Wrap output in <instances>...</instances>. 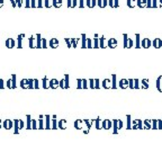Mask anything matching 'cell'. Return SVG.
I'll list each match as a JSON object with an SVG mask.
<instances>
[{
  "label": "cell",
  "mask_w": 162,
  "mask_h": 152,
  "mask_svg": "<svg viewBox=\"0 0 162 152\" xmlns=\"http://www.w3.org/2000/svg\"><path fill=\"white\" fill-rule=\"evenodd\" d=\"M42 47H44V49L47 47V46H46V41H45V39H42Z\"/></svg>",
  "instance_id": "cell-25"
},
{
  "label": "cell",
  "mask_w": 162,
  "mask_h": 152,
  "mask_svg": "<svg viewBox=\"0 0 162 152\" xmlns=\"http://www.w3.org/2000/svg\"><path fill=\"white\" fill-rule=\"evenodd\" d=\"M19 86H20V88H23V89H27V88H28V79H23V80L20 81Z\"/></svg>",
  "instance_id": "cell-4"
},
{
  "label": "cell",
  "mask_w": 162,
  "mask_h": 152,
  "mask_svg": "<svg viewBox=\"0 0 162 152\" xmlns=\"http://www.w3.org/2000/svg\"><path fill=\"white\" fill-rule=\"evenodd\" d=\"M71 1L72 0H68V6L69 7H71Z\"/></svg>",
  "instance_id": "cell-33"
},
{
  "label": "cell",
  "mask_w": 162,
  "mask_h": 152,
  "mask_svg": "<svg viewBox=\"0 0 162 152\" xmlns=\"http://www.w3.org/2000/svg\"><path fill=\"white\" fill-rule=\"evenodd\" d=\"M3 3H5V1H3V0H0V8L3 7Z\"/></svg>",
  "instance_id": "cell-30"
},
{
  "label": "cell",
  "mask_w": 162,
  "mask_h": 152,
  "mask_svg": "<svg viewBox=\"0 0 162 152\" xmlns=\"http://www.w3.org/2000/svg\"><path fill=\"white\" fill-rule=\"evenodd\" d=\"M36 47H42V39H41V35L36 36Z\"/></svg>",
  "instance_id": "cell-7"
},
{
  "label": "cell",
  "mask_w": 162,
  "mask_h": 152,
  "mask_svg": "<svg viewBox=\"0 0 162 152\" xmlns=\"http://www.w3.org/2000/svg\"><path fill=\"white\" fill-rule=\"evenodd\" d=\"M17 2V6H18V8H20L22 7V5H23V0H16Z\"/></svg>",
  "instance_id": "cell-21"
},
{
  "label": "cell",
  "mask_w": 162,
  "mask_h": 152,
  "mask_svg": "<svg viewBox=\"0 0 162 152\" xmlns=\"http://www.w3.org/2000/svg\"><path fill=\"white\" fill-rule=\"evenodd\" d=\"M34 87V80L33 79H28V89H32Z\"/></svg>",
  "instance_id": "cell-14"
},
{
  "label": "cell",
  "mask_w": 162,
  "mask_h": 152,
  "mask_svg": "<svg viewBox=\"0 0 162 152\" xmlns=\"http://www.w3.org/2000/svg\"><path fill=\"white\" fill-rule=\"evenodd\" d=\"M19 120L18 118H16V120H14V133L15 134H18V132H19Z\"/></svg>",
  "instance_id": "cell-3"
},
{
  "label": "cell",
  "mask_w": 162,
  "mask_h": 152,
  "mask_svg": "<svg viewBox=\"0 0 162 152\" xmlns=\"http://www.w3.org/2000/svg\"><path fill=\"white\" fill-rule=\"evenodd\" d=\"M43 87H44V88L47 87V79H46V78L43 79Z\"/></svg>",
  "instance_id": "cell-19"
},
{
  "label": "cell",
  "mask_w": 162,
  "mask_h": 152,
  "mask_svg": "<svg viewBox=\"0 0 162 152\" xmlns=\"http://www.w3.org/2000/svg\"><path fill=\"white\" fill-rule=\"evenodd\" d=\"M50 46L55 49V47H58V39H51V42H50Z\"/></svg>",
  "instance_id": "cell-9"
},
{
  "label": "cell",
  "mask_w": 162,
  "mask_h": 152,
  "mask_svg": "<svg viewBox=\"0 0 162 152\" xmlns=\"http://www.w3.org/2000/svg\"><path fill=\"white\" fill-rule=\"evenodd\" d=\"M34 87H35L36 89L38 88V81H37V80H34Z\"/></svg>",
  "instance_id": "cell-28"
},
{
  "label": "cell",
  "mask_w": 162,
  "mask_h": 152,
  "mask_svg": "<svg viewBox=\"0 0 162 152\" xmlns=\"http://www.w3.org/2000/svg\"><path fill=\"white\" fill-rule=\"evenodd\" d=\"M1 127H2V121L0 120V129H1Z\"/></svg>",
  "instance_id": "cell-34"
},
{
  "label": "cell",
  "mask_w": 162,
  "mask_h": 152,
  "mask_svg": "<svg viewBox=\"0 0 162 152\" xmlns=\"http://www.w3.org/2000/svg\"><path fill=\"white\" fill-rule=\"evenodd\" d=\"M39 118H41V120H39V122H38V125H39V127H38V129H44V126H43V120H42V118H43V116H39Z\"/></svg>",
  "instance_id": "cell-16"
},
{
  "label": "cell",
  "mask_w": 162,
  "mask_h": 152,
  "mask_svg": "<svg viewBox=\"0 0 162 152\" xmlns=\"http://www.w3.org/2000/svg\"><path fill=\"white\" fill-rule=\"evenodd\" d=\"M60 84V82H58V80H51L50 81V86H51V88H56Z\"/></svg>",
  "instance_id": "cell-8"
},
{
  "label": "cell",
  "mask_w": 162,
  "mask_h": 152,
  "mask_svg": "<svg viewBox=\"0 0 162 152\" xmlns=\"http://www.w3.org/2000/svg\"><path fill=\"white\" fill-rule=\"evenodd\" d=\"M32 129V120H30V115H27V129Z\"/></svg>",
  "instance_id": "cell-10"
},
{
  "label": "cell",
  "mask_w": 162,
  "mask_h": 152,
  "mask_svg": "<svg viewBox=\"0 0 162 152\" xmlns=\"http://www.w3.org/2000/svg\"><path fill=\"white\" fill-rule=\"evenodd\" d=\"M28 43H29V47L30 49H34L35 46H34V37H29V39H28Z\"/></svg>",
  "instance_id": "cell-11"
},
{
  "label": "cell",
  "mask_w": 162,
  "mask_h": 152,
  "mask_svg": "<svg viewBox=\"0 0 162 152\" xmlns=\"http://www.w3.org/2000/svg\"><path fill=\"white\" fill-rule=\"evenodd\" d=\"M46 127L45 129H50V116H46Z\"/></svg>",
  "instance_id": "cell-18"
},
{
  "label": "cell",
  "mask_w": 162,
  "mask_h": 152,
  "mask_svg": "<svg viewBox=\"0 0 162 152\" xmlns=\"http://www.w3.org/2000/svg\"><path fill=\"white\" fill-rule=\"evenodd\" d=\"M5 45H6L7 49H13V47H15L16 46V42H15V39L14 38H7L6 42H5Z\"/></svg>",
  "instance_id": "cell-2"
},
{
  "label": "cell",
  "mask_w": 162,
  "mask_h": 152,
  "mask_svg": "<svg viewBox=\"0 0 162 152\" xmlns=\"http://www.w3.org/2000/svg\"><path fill=\"white\" fill-rule=\"evenodd\" d=\"M2 127L5 129H11L14 127V121H11L10 118H7L2 122Z\"/></svg>",
  "instance_id": "cell-1"
},
{
  "label": "cell",
  "mask_w": 162,
  "mask_h": 152,
  "mask_svg": "<svg viewBox=\"0 0 162 152\" xmlns=\"http://www.w3.org/2000/svg\"><path fill=\"white\" fill-rule=\"evenodd\" d=\"M11 84H13V89H16L17 88V81H16V75H15V73L11 75Z\"/></svg>",
  "instance_id": "cell-6"
},
{
  "label": "cell",
  "mask_w": 162,
  "mask_h": 152,
  "mask_svg": "<svg viewBox=\"0 0 162 152\" xmlns=\"http://www.w3.org/2000/svg\"><path fill=\"white\" fill-rule=\"evenodd\" d=\"M37 7H38V8H41V7H42V0H38V3H37Z\"/></svg>",
  "instance_id": "cell-29"
},
{
  "label": "cell",
  "mask_w": 162,
  "mask_h": 152,
  "mask_svg": "<svg viewBox=\"0 0 162 152\" xmlns=\"http://www.w3.org/2000/svg\"><path fill=\"white\" fill-rule=\"evenodd\" d=\"M61 3H62L61 0H53V6L56 7V8H59V7L61 6Z\"/></svg>",
  "instance_id": "cell-12"
},
{
  "label": "cell",
  "mask_w": 162,
  "mask_h": 152,
  "mask_svg": "<svg viewBox=\"0 0 162 152\" xmlns=\"http://www.w3.org/2000/svg\"><path fill=\"white\" fill-rule=\"evenodd\" d=\"M32 129H36V121H32Z\"/></svg>",
  "instance_id": "cell-24"
},
{
  "label": "cell",
  "mask_w": 162,
  "mask_h": 152,
  "mask_svg": "<svg viewBox=\"0 0 162 152\" xmlns=\"http://www.w3.org/2000/svg\"><path fill=\"white\" fill-rule=\"evenodd\" d=\"M24 34H20V35H18V38H17V43H18V49H22L23 47V44H22V42H23V38H24Z\"/></svg>",
  "instance_id": "cell-5"
},
{
  "label": "cell",
  "mask_w": 162,
  "mask_h": 152,
  "mask_svg": "<svg viewBox=\"0 0 162 152\" xmlns=\"http://www.w3.org/2000/svg\"><path fill=\"white\" fill-rule=\"evenodd\" d=\"M10 2H11V6H13V8H16V7H17L16 0H10Z\"/></svg>",
  "instance_id": "cell-20"
},
{
  "label": "cell",
  "mask_w": 162,
  "mask_h": 152,
  "mask_svg": "<svg viewBox=\"0 0 162 152\" xmlns=\"http://www.w3.org/2000/svg\"><path fill=\"white\" fill-rule=\"evenodd\" d=\"M25 6H26V8H29V7H30V0H26V5H25Z\"/></svg>",
  "instance_id": "cell-27"
},
{
  "label": "cell",
  "mask_w": 162,
  "mask_h": 152,
  "mask_svg": "<svg viewBox=\"0 0 162 152\" xmlns=\"http://www.w3.org/2000/svg\"><path fill=\"white\" fill-rule=\"evenodd\" d=\"M88 6L89 7H94L95 6V0H88Z\"/></svg>",
  "instance_id": "cell-17"
},
{
  "label": "cell",
  "mask_w": 162,
  "mask_h": 152,
  "mask_svg": "<svg viewBox=\"0 0 162 152\" xmlns=\"http://www.w3.org/2000/svg\"><path fill=\"white\" fill-rule=\"evenodd\" d=\"M6 87L8 89H13V84H11V79H8L6 81Z\"/></svg>",
  "instance_id": "cell-13"
},
{
  "label": "cell",
  "mask_w": 162,
  "mask_h": 152,
  "mask_svg": "<svg viewBox=\"0 0 162 152\" xmlns=\"http://www.w3.org/2000/svg\"><path fill=\"white\" fill-rule=\"evenodd\" d=\"M5 87H6V82L2 79H0V89L2 90V89H5Z\"/></svg>",
  "instance_id": "cell-15"
},
{
  "label": "cell",
  "mask_w": 162,
  "mask_h": 152,
  "mask_svg": "<svg viewBox=\"0 0 162 152\" xmlns=\"http://www.w3.org/2000/svg\"><path fill=\"white\" fill-rule=\"evenodd\" d=\"M24 126H25V123H24L22 120H19V127H20V129H24Z\"/></svg>",
  "instance_id": "cell-22"
},
{
  "label": "cell",
  "mask_w": 162,
  "mask_h": 152,
  "mask_svg": "<svg viewBox=\"0 0 162 152\" xmlns=\"http://www.w3.org/2000/svg\"><path fill=\"white\" fill-rule=\"evenodd\" d=\"M77 43H78V39H72V44H73V47L77 46Z\"/></svg>",
  "instance_id": "cell-26"
},
{
  "label": "cell",
  "mask_w": 162,
  "mask_h": 152,
  "mask_svg": "<svg viewBox=\"0 0 162 152\" xmlns=\"http://www.w3.org/2000/svg\"><path fill=\"white\" fill-rule=\"evenodd\" d=\"M30 7H33V8H35V7H36L35 0H30Z\"/></svg>",
  "instance_id": "cell-23"
},
{
  "label": "cell",
  "mask_w": 162,
  "mask_h": 152,
  "mask_svg": "<svg viewBox=\"0 0 162 152\" xmlns=\"http://www.w3.org/2000/svg\"><path fill=\"white\" fill-rule=\"evenodd\" d=\"M45 7H50V5H49V0H45Z\"/></svg>",
  "instance_id": "cell-31"
},
{
  "label": "cell",
  "mask_w": 162,
  "mask_h": 152,
  "mask_svg": "<svg viewBox=\"0 0 162 152\" xmlns=\"http://www.w3.org/2000/svg\"><path fill=\"white\" fill-rule=\"evenodd\" d=\"M78 88H81V80H78Z\"/></svg>",
  "instance_id": "cell-32"
}]
</instances>
